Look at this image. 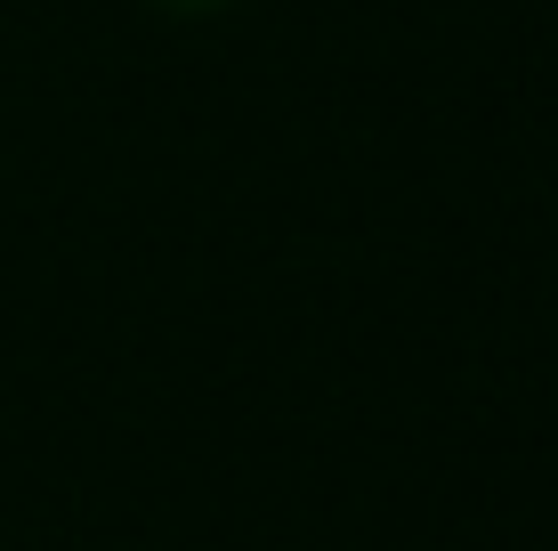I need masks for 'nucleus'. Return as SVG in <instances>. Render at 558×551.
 <instances>
[{
  "label": "nucleus",
  "mask_w": 558,
  "mask_h": 551,
  "mask_svg": "<svg viewBox=\"0 0 558 551\" xmlns=\"http://www.w3.org/2000/svg\"><path fill=\"white\" fill-rule=\"evenodd\" d=\"M154 9H170V16H210V9H227V0H154Z\"/></svg>",
  "instance_id": "nucleus-1"
}]
</instances>
